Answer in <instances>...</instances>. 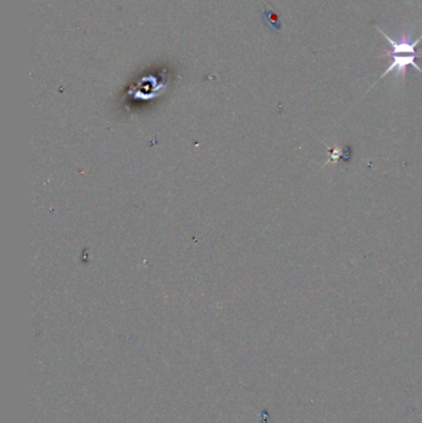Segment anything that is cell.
<instances>
[{
  "label": "cell",
  "mask_w": 422,
  "mask_h": 423,
  "mask_svg": "<svg viewBox=\"0 0 422 423\" xmlns=\"http://www.w3.org/2000/svg\"><path fill=\"white\" fill-rule=\"evenodd\" d=\"M376 30H378L381 35L384 36L385 40H387V44H389L390 50L387 52H385V53H383V56L390 58V63L389 66H387V70H385L384 73L379 77L378 81L368 88L367 93L369 92L371 88L375 87L376 84H378L381 79H384L385 77L390 73L395 74L394 77L395 83H396V82H399V83L404 82L406 77V70H407L408 67H414L417 72H420V73L422 74V68L416 63V58L422 57V51H419V50H417V46H419V44L422 41V34L421 36L415 38L414 37L415 30H412V31H408V33L406 34H401L398 38H394V37H390V36L387 35L381 27L376 26Z\"/></svg>",
  "instance_id": "obj_1"
}]
</instances>
